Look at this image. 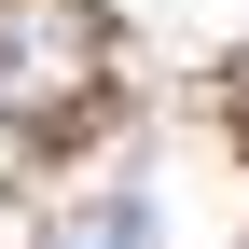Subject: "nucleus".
Here are the masks:
<instances>
[{
	"label": "nucleus",
	"mask_w": 249,
	"mask_h": 249,
	"mask_svg": "<svg viewBox=\"0 0 249 249\" xmlns=\"http://www.w3.org/2000/svg\"><path fill=\"white\" fill-rule=\"evenodd\" d=\"M97 97V14L83 0H0V124H55Z\"/></svg>",
	"instance_id": "f257e3e1"
},
{
	"label": "nucleus",
	"mask_w": 249,
	"mask_h": 249,
	"mask_svg": "<svg viewBox=\"0 0 249 249\" xmlns=\"http://www.w3.org/2000/svg\"><path fill=\"white\" fill-rule=\"evenodd\" d=\"M55 249H152V208H139V194H111V208H83Z\"/></svg>",
	"instance_id": "f03ea898"
}]
</instances>
